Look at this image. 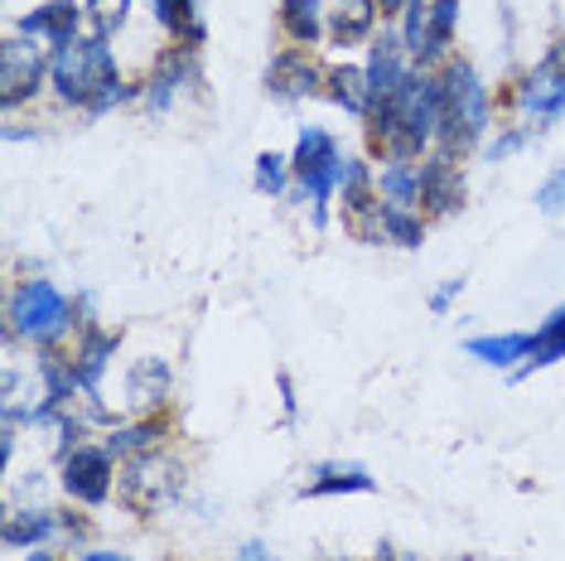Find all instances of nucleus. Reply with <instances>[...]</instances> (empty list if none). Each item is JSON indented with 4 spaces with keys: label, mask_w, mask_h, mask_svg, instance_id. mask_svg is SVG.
Returning <instances> with one entry per match:
<instances>
[{
    "label": "nucleus",
    "mask_w": 565,
    "mask_h": 561,
    "mask_svg": "<svg viewBox=\"0 0 565 561\" xmlns=\"http://www.w3.org/2000/svg\"><path fill=\"white\" fill-rule=\"evenodd\" d=\"M49 87H54V97L63 107H83L87 117H102L117 102L140 93V83H126L117 73V59H111L107 40H97V34H78L73 44L54 49V59H49Z\"/></svg>",
    "instance_id": "obj_1"
},
{
    "label": "nucleus",
    "mask_w": 565,
    "mask_h": 561,
    "mask_svg": "<svg viewBox=\"0 0 565 561\" xmlns=\"http://www.w3.org/2000/svg\"><path fill=\"white\" fill-rule=\"evenodd\" d=\"M488 121H493V97L483 78L473 73V63L449 59L440 68V140L435 146L449 156H469L488 136Z\"/></svg>",
    "instance_id": "obj_2"
},
{
    "label": "nucleus",
    "mask_w": 565,
    "mask_h": 561,
    "mask_svg": "<svg viewBox=\"0 0 565 561\" xmlns=\"http://www.w3.org/2000/svg\"><path fill=\"white\" fill-rule=\"evenodd\" d=\"M73 320H78V300H68L54 280H44V276L20 280L6 300L10 339H24L30 349H54V343L73 329Z\"/></svg>",
    "instance_id": "obj_3"
},
{
    "label": "nucleus",
    "mask_w": 565,
    "mask_h": 561,
    "mask_svg": "<svg viewBox=\"0 0 565 561\" xmlns=\"http://www.w3.org/2000/svg\"><path fill=\"white\" fill-rule=\"evenodd\" d=\"M290 170H295V184H300V199H310L315 223L324 227L329 203H333V194H339V180H343L339 136H329L324 126H305L300 146H295V156H290Z\"/></svg>",
    "instance_id": "obj_4"
},
{
    "label": "nucleus",
    "mask_w": 565,
    "mask_h": 561,
    "mask_svg": "<svg viewBox=\"0 0 565 561\" xmlns=\"http://www.w3.org/2000/svg\"><path fill=\"white\" fill-rule=\"evenodd\" d=\"M179 489H184V465L164 451L121 461V469H117V499L131 508V514H160Z\"/></svg>",
    "instance_id": "obj_5"
},
{
    "label": "nucleus",
    "mask_w": 565,
    "mask_h": 561,
    "mask_svg": "<svg viewBox=\"0 0 565 561\" xmlns=\"http://www.w3.org/2000/svg\"><path fill=\"white\" fill-rule=\"evenodd\" d=\"M49 59L54 49L30 40V34H6L0 40V107L6 112H20L24 102L40 97V87L49 78Z\"/></svg>",
    "instance_id": "obj_6"
},
{
    "label": "nucleus",
    "mask_w": 565,
    "mask_h": 561,
    "mask_svg": "<svg viewBox=\"0 0 565 561\" xmlns=\"http://www.w3.org/2000/svg\"><path fill=\"white\" fill-rule=\"evenodd\" d=\"M63 494H68L73 504L83 508H102L111 499V489H117V455L107 451V445H73V451H63Z\"/></svg>",
    "instance_id": "obj_7"
},
{
    "label": "nucleus",
    "mask_w": 565,
    "mask_h": 561,
    "mask_svg": "<svg viewBox=\"0 0 565 561\" xmlns=\"http://www.w3.org/2000/svg\"><path fill=\"white\" fill-rule=\"evenodd\" d=\"M518 112L522 121L551 126L565 117V40L546 49V59L518 83Z\"/></svg>",
    "instance_id": "obj_8"
},
{
    "label": "nucleus",
    "mask_w": 565,
    "mask_h": 561,
    "mask_svg": "<svg viewBox=\"0 0 565 561\" xmlns=\"http://www.w3.org/2000/svg\"><path fill=\"white\" fill-rule=\"evenodd\" d=\"M329 83V68L319 63L310 49H280L266 63V93L280 102H300V97H319Z\"/></svg>",
    "instance_id": "obj_9"
},
{
    "label": "nucleus",
    "mask_w": 565,
    "mask_h": 561,
    "mask_svg": "<svg viewBox=\"0 0 565 561\" xmlns=\"http://www.w3.org/2000/svg\"><path fill=\"white\" fill-rule=\"evenodd\" d=\"M459 156L449 150H430L426 160L416 165L420 170V209L435 213V219H449V213L465 209V174H459Z\"/></svg>",
    "instance_id": "obj_10"
},
{
    "label": "nucleus",
    "mask_w": 565,
    "mask_h": 561,
    "mask_svg": "<svg viewBox=\"0 0 565 561\" xmlns=\"http://www.w3.org/2000/svg\"><path fill=\"white\" fill-rule=\"evenodd\" d=\"M411 68H416V63H411L402 34H382V40H372L367 44V63H363L372 102H392L396 93H402V83L411 78Z\"/></svg>",
    "instance_id": "obj_11"
},
{
    "label": "nucleus",
    "mask_w": 565,
    "mask_h": 561,
    "mask_svg": "<svg viewBox=\"0 0 565 561\" xmlns=\"http://www.w3.org/2000/svg\"><path fill=\"white\" fill-rule=\"evenodd\" d=\"M83 24H87L83 20V6H73V0H49V6L30 10V15H20L15 30L30 34V40H40V44H49V49H63V44L78 40V34H87Z\"/></svg>",
    "instance_id": "obj_12"
},
{
    "label": "nucleus",
    "mask_w": 565,
    "mask_h": 561,
    "mask_svg": "<svg viewBox=\"0 0 565 561\" xmlns=\"http://www.w3.org/2000/svg\"><path fill=\"white\" fill-rule=\"evenodd\" d=\"M117 343H121V335L117 329H102V325H93V320H83V329H78V343H73V373H78V382L87 392H97L102 388V373H107V363H111V353H117Z\"/></svg>",
    "instance_id": "obj_13"
},
{
    "label": "nucleus",
    "mask_w": 565,
    "mask_h": 561,
    "mask_svg": "<svg viewBox=\"0 0 565 561\" xmlns=\"http://www.w3.org/2000/svg\"><path fill=\"white\" fill-rule=\"evenodd\" d=\"M377 0H333L324 10V34L339 49H353V44H367L372 34H377Z\"/></svg>",
    "instance_id": "obj_14"
},
{
    "label": "nucleus",
    "mask_w": 565,
    "mask_h": 561,
    "mask_svg": "<svg viewBox=\"0 0 565 561\" xmlns=\"http://www.w3.org/2000/svg\"><path fill=\"white\" fill-rule=\"evenodd\" d=\"M170 382H174V373H170V363L164 359H136L131 368H126V406L131 412H160L164 402H170Z\"/></svg>",
    "instance_id": "obj_15"
},
{
    "label": "nucleus",
    "mask_w": 565,
    "mask_h": 561,
    "mask_svg": "<svg viewBox=\"0 0 565 561\" xmlns=\"http://www.w3.org/2000/svg\"><path fill=\"white\" fill-rule=\"evenodd\" d=\"M194 54H199V49H184V44H179L174 54L164 59L146 83H140V97H146V107L156 112V117H160V112H170V102L184 93L189 83H194Z\"/></svg>",
    "instance_id": "obj_16"
},
{
    "label": "nucleus",
    "mask_w": 565,
    "mask_h": 561,
    "mask_svg": "<svg viewBox=\"0 0 565 561\" xmlns=\"http://www.w3.org/2000/svg\"><path fill=\"white\" fill-rule=\"evenodd\" d=\"M164 436H170V421H164L160 412H150V416H140V421H126V426H111V436L102 441L117 461H136V455H150V451H160Z\"/></svg>",
    "instance_id": "obj_17"
},
{
    "label": "nucleus",
    "mask_w": 565,
    "mask_h": 561,
    "mask_svg": "<svg viewBox=\"0 0 565 561\" xmlns=\"http://www.w3.org/2000/svg\"><path fill=\"white\" fill-rule=\"evenodd\" d=\"M63 528V518L54 508H10L0 522V542L6 547H44Z\"/></svg>",
    "instance_id": "obj_18"
},
{
    "label": "nucleus",
    "mask_w": 565,
    "mask_h": 561,
    "mask_svg": "<svg viewBox=\"0 0 565 561\" xmlns=\"http://www.w3.org/2000/svg\"><path fill=\"white\" fill-rule=\"evenodd\" d=\"M280 30L295 49H315L324 40V0H280Z\"/></svg>",
    "instance_id": "obj_19"
},
{
    "label": "nucleus",
    "mask_w": 565,
    "mask_h": 561,
    "mask_svg": "<svg viewBox=\"0 0 565 561\" xmlns=\"http://www.w3.org/2000/svg\"><path fill=\"white\" fill-rule=\"evenodd\" d=\"M150 10H156V24H160V30H170L184 49H199L203 40H209V30H203L194 0H150Z\"/></svg>",
    "instance_id": "obj_20"
},
{
    "label": "nucleus",
    "mask_w": 565,
    "mask_h": 561,
    "mask_svg": "<svg viewBox=\"0 0 565 561\" xmlns=\"http://www.w3.org/2000/svg\"><path fill=\"white\" fill-rule=\"evenodd\" d=\"M377 479L363 465H319L315 479L305 484V499H324V494H372Z\"/></svg>",
    "instance_id": "obj_21"
},
{
    "label": "nucleus",
    "mask_w": 565,
    "mask_h": 561,
    "mask_svg": "<svg viewBox=\"0 0 565 561\" xmlns=\"http://www.w3.org/2000/svg\"><path fill=\"white\" fill-rule=\"evenodd\" d=\"M324 97L333 102V107L353 112V117H367V107H372V93H367V73H363V68H353V63H339V68H329Z\"/></svg>",
    "instance_id": "obj_22"
},
{
    "label": "nucleus",
    "mask_w": 565,
    "mask_h": 561,
    "mask_svg": "<svg viewBox=\"0 0 565 561\" xmlns=\"http://www.w3.org/2000/svg\"><path fill=\"white\" fill-rule=\"evenodd\" d=\"M377 194H382V203H392V209H416L420 213V170L416 165H382Z\"/></svg>",
    "instance_id": "obj_23"
},
{
    "label": "nucleus",
    "mask_w": 565,
    "mask_h": 561,
    "mask_svg": "<svg viewBox=\"0 0 565 561\" xmlns=\"http://www.w3.org/2000/svg\"><path fill=\"white\" fill-rule=\"evenodd\" d=\"M556 359H565V305L532 335V353H526V363L512 378H526V373H536V368H546V363H556Z\"/></svg>",
    "instance_id": "obj_24"
},
{
    "label": "nucleus",
    "mask_w": 565,
    "mask_h": 561,
    "mask_svg": "<svg viewBox=\"0 0 565 561\" xmlns=\"http://www.w3.org/2000/svg\"><path fill=\"white\" fill-rule=\"evenodd\" d=\"M469 353L488 368H512L532 353V335H483V339H469Z\"/></svg>",
    "instance_id": "obj_25"
},
{
    "label": "nucleus",
    "mask_w": 565,
    "mask_h": 561,
    "mask_svg": "<svg viewBox=\"0 0 565 561\" xmlns=\"http://www.w3.org/2000/svg\"><path fill=\"white\" fill-rule=\"evenodd\" d=\"M131 6H136V0H87V6H83L87 34H97V40H111V34H121L126 20H131Z\"/></svg>",
    "instance_id": "obj_26"
},
{
    "label": "nucleus",
    "mask_w": 565,
    "mask_h": 561,
    "mask_svg": "<svg viewBox=\"0 0 565 561\" xmlns=\"http://www.w3.org/2000/svg\"><path fill=\"white\" fill-rule=\"evenodd\" d=\"M382 242L420 247V242H426V219H420L416 209H392V203H382Z\"/></svg>",
    "instance_id": "obj_27"
},
{
    "label": "nucleus",
    "mask_w": 565,
    "mask_h": 561,
    "mask_svg": "<svg viewBox=\"0 0 565 561\" xmlns=\"http://www.w3.org/2000/svg\"><path fill=\"white\" fill-rule=\"evenodd\" d=\"M290 180H295L290 156H276V150H262V156H256V189H262V194L280 199L290 189Z\"/></svg>",
    "instance_id": "obj_28"
},
{
    "label": "nucleus",
    "mask_w": 565,
    "mask_h": 561,
    "mask_svg": "<svg viewBox=\"0 0 565 561\" xmlns=\"http://www.w3.org/2000/svg\"><path fill=\"white\" fill-rule=\"evenodd\" d=\"M536 209H542L546 219H561L565 213V165H556V170L536 184Z\"/></svg>",
    "instance_id": "obj_29"
},
{
    "label": "nucleus",
    "mask_w": 565,
    "mask_h": 561,
    "mask_svg": "<svg viewBox=\"0 0 565 561\" xmlns=\"http://www.w3.org/2000/svg\"><path fill=\"white\" fill-rule=\"evenodd\" d=\"M526 140H532V126H508V131L498 136L493 146H488V156H493V160H503V156H512V150H522Z\"/></svg>",
    "instance_id": "obj_30"
},
{
    "label": "nucleus",
    "mask_w": 565,
    "mask_h": 561,
    "mask_svg": "<svg viewBox=\"0 0 565 561\" xmlns=\"http://www.w3.org/2000/svg\"><path fill=\"white\" fill-rule=\"evenodd\" d=\"M459 290H465V280H459V276H455V280H445V286H440V290H435V296H430V310H435V315H445L449 305H455V296H459Z\"/></svg>",
    "instance_id": "obj_31"
},
{
    "label": "nucleus",
    "mask_w": 565,
    "mask_h": 561,
    "mask_svg": "<svg viewBox=\"0 0 565 561\" xmlns=\"http://www.w3.org/2000/svg\"><path fill=\"white\" fill-rule=\"evenodd\" d=\"M237 561H276V557L266 552L262 542H247V547H242V552H237Z\"/></svg>",
    "instance_id": "obj_32"
},
{
    "label": "nucleus",
    "mask_w": 565,
    "mask_h": 561,
    "mask_svg": "<svg viewBox=\"0 0 565 561\" xmlns=\"http://www.w3.org/2000/svg\"><path fill=\"white\" fill-rule=\"evenodd\" d=\"M377 10H382V20H402L406 15V0H377Z\"/></svg>",
    "instance_id": "obj_33"
},
{
    "label": "nucleus",
    "mask_w": 565,
    "mask_h": 561,
    "mask_svg": "<svg viewBox=\"0 0 565 561\" xmlns=\"http://www.w3.org/2000/svg\"><path fill=\"white\" fill-rule=\"evenodd\" d=\"M276 382H280V398H286V412L295 416V382H290V373H280Z\"/></svg>",
    "instance_id": "obj_34"
},
{
    "label": "nucleus",
    "mask_w": 565,
    "mask_h": 561,
    "mask_svg": "<svg viewBox=\"0 0 565 561\" xmlns=\"http://www.w3.org/2000/svg\"><path fill=\"white\" fill-rule=\"evenodd\" d=\"M339 561H353V557H339ZM367 561H396V552H392V547H387V542H382V547H377V552H372Z\"/></svg>",
    "instance_id": "obj_35"
},
{
    "label": "nucleus",
    "mask_w": 565,
    "mask_h": 561,
    "mask_svg": "<svg viewBox=\"0 0 565 561\" xmlns=\"http://www.w3.org/2000/svg\"><path fill=\"white\" fill-rule=\"evenodd\" d=\"M83 561H131V557H121V552H83Z\"/></svg>",
    "instance_id": "obj_36"
},
{
    "label": "nucleus",
    "mask_w": 565,
    "mask_h": 561,
    "mask_svg": "<svg viewBox=\"0 0 565 561\" xmlns=\"http://www.w3.org/2000/svg\"><path fill=\"white\" fill-rule=\"evenodd\" d=\"M24 561H58V557H54V552H44V547H34V552L24 557Z\"/></svg>",
    "instance_id": "obj_37"
}]
</instances>
